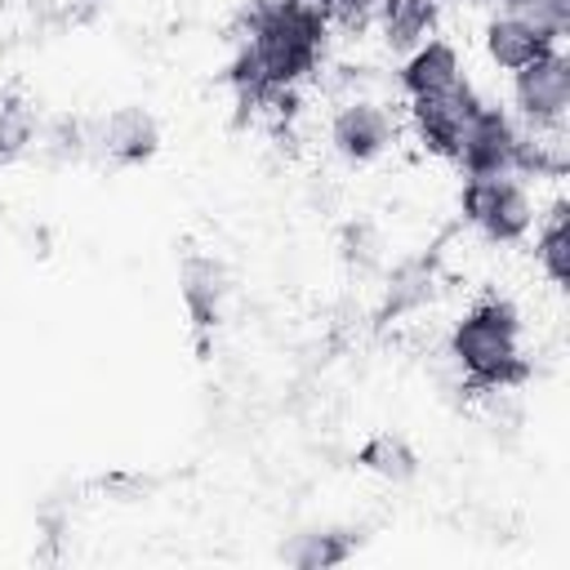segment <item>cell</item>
Masks as SVG:
<instances>
[{"label": "cell", "instance_id": "cell-16", "mask_svg": "<svg viewBox=\"0 0 570 570\" xmlns=\"http://www.w3.org/2000/svg\"><path fill=\"white\" fill-rule=\"evenodd\" d=\"M428 294H432V272L414 258V263H401L396 272H392V281H387V303H383V312L387 316H401V312H414L419 303H428Z\"/></svg>", "mask_w": 570, "mask_h": 570}, {"label": "cell", "instance_id": "cell-7", "mask_svg": "<svg viewBox=\"0 0 570 570\" xmlns=\"http://www.w3.org/2000/svg\"><path fill=\"white\" fill-rule=\"evenodd\" d=\"M396 142V120L374 98H352L330 116V147L347 165H370Z\"/></svg>", "mask_w": 570, "mask_h": 570}, {"label": "cell", "instance_id": "cell-5", "mask_svg": "<svg viewBox=\"0 0 570 570\" xmlns=\"http://www.w3.org/2000/svg\"><path fill=\"white\" fill-rule=\"evenodd\" d=\"M476 107H481V98L472 94L468 80H459L454 89L428 94V98H410V125H414V138L423 142V151L454 160L459 138H463V125L472 120Z\"/></svg>", "mask_w": 570, "mask_h": 570}, {"label": "cell", "instance_id": "cell-9", "mask_svg": "<svg viewBox=\"0 0 570 570\" xmlns=\"http://www.w3.org/2000/svg\"><path fill=\"white\" fill-rule=\"evenodd\" d=\"M227 289H232L227 285V267L214 254L191 249L183 258V267H178V294H183V307H187V316H191V325L200 334L218 325L223 303H227Z\"/></svg>", "mask_w": 570, "mask_h": 570}, {"label": "cell", "instance_id": "cell-15", "mask_svg": "<svg viewBox=\"0 0 570 570\" xmlns=\"http://www.w3.org/2000/svg\"><path fill=\"white\" fill-rule=\"evenodd\" d=\"M356 463H361L370 476L387 481V485H410V481L419 476V454H414V445H410L405 436H396V432H374V436L356 450Z\"/></svg>", "mask_w": 570, "mask_h": 570}, {"label": "cell", "instance_id": "cell-18", "mask_svg": "<svg viewBox=\"0 0 570 570\" xmlns=\"http://www.w3.org/2000/svg\"><path fill=\"white\" fill-rule=\"evenodd\" d=\"M365 236H370L365 223H356V227L343 232V254H347V263H374V249L365 245Z\"/></svg>", "mask_w": 570, "mask_h": 570}, {"label": "cell", "instance_id": "cell-11", "mask_svg": "<svg viewBox=\"0 0 570 570\" xmlns=\"http://www.w3.org/2000/svg\"><path fill=\"white\" fill-rule=\"evenodd\" d=\"M401 89L405 98H428V94H441V89H454L463 80V62H459V49L441 36H428L423 45H414L401 62Z\"/></svg>", "mask_w": 570, "mask_h": 570}, {"label": "cell", "instance_id": "cell-13", "mask_svg": "<svg viewBox=\"0 0 570 570\" xmlns=\"http://www.w3.org/2000/svg\"><path fill=\"white\" fill-rule=\"evenodd\" d=\"M374 13H379L387 49L396 53H410L436 31V0H379Z\"/></svg>", "mask_w": 570, "mask_h": 570}, {"label": "cell", "instance_id": "cell-2", "mask_svg": "<svg viewBox=\"0 0 570 570\" xmlns=\"http://www.w3.org/2000/svg\"><path fill=\"white\" fill-rule=\"evenodd\" d=\"M325 27H330V9L316 0H258L254 4L245 40L258 53L272 94L298 85L316 67L325 49Z\"/></svg>", "mask_w": 570, "mask_h": 570}, {"label": "cell", "instance_id": "cell-14", "mask_svg": "<svg viewBox=\"0 0 570 570\" xmlns=\"http://www.w3.org/2000/svg\"><path fill=\"white\" fill-rule=\"evenodd\" d=\"M534 263L548 276V285L557 289L570 285V205L566 200H557L534 227Z\"/></svg>", "mask_w": 570, "mask_h": 570}, {"label": "cell", "instance_id": "cell-10", "mask_svg": "<svg viewBox=\"0 0 570 570\" xmlns=\"http://www.w3.org/2000/svg\"><path fill=\"white\" fill-rule=\"evenodd\" d=\"M481 45H485V58L499 67V71H521L525 62H534L539 53H548L552 45H561V40H552L548 31H539L530 18H521V13H512V9H503V13H494L490 22H485V31H481Z\"/></svg>", "mask_w": 570, "mask_h": 570}, {"label": "cell", "instance_id": "cell-3", "mask_svg": "<svg viewBox=\"0 0 570 570\" xmlns=\"http://www.w3.org/2000/svg\"><path fill=\"white\" fill-rule=\"evenodd\" d=\"M459 214L494 245L525 240L539 218L521 174H468L459 187Z\"/></svg>", "mask_w": 570, "mask_h": 570}, {"label": "cell", "instance_id": "cell-17", "mask_svg": "<svg viewBox=\"0 0 570 570\" xmlns=\"http://www.w3.org/2000/svg\"><path fill=\"white\" fill-rule=\"evenodd\" d=\"M36 138H40V129H36L31 107L0 102V165H13L18 156H27L36 147Z\"/></svg>", "mask_w": 570, "mask_h": 570}, {"label": "cell", "instance_id": "cell-12", "mask_svg": "<svg viewBox=\"0 0 570 570\" xmlns=\"http://www.w3.org/2000/svg\"><path fill=\"white\" fill-rule=\"evenodd\" d=\"M356 534L352 530H338V525H316V530H298L281 557L294 566V570H330V566H343L352 552H356Z\"/></svg>", "mask_w": 570, "mask_h": 570}, {"label": "cell", "instance_id": "cell-20", "mask_svg": "<svg viewBox=\"0 0 570 570\" xmlns=\"http://www.w3.org/2000/svg\"><path fill=\"white\" fill-rule=\"evenodd\" d=\"M503 4H508V9H512V4H521V0H503Z\"/></svg>", "mask_w": 570, "mask_h": 570}, {"label": "cell", "instance_id": "cell-6", "mask_svg": "<svg viewBox=\"0 0 570 570\" xmlns=\"http://www.w3.org/2000/svg\"><path fill=\"white\" fill-rule=\"evenodd\" d=\"M89 151H98L102 160H111L120 169L147 165L160 151V125L147 107L125 102V107H116L89 125Z\"/></svg>", "mask_w": 570, "mask_h": 570}, {"label": "cell", "instance_id": "cell-1", "mask_svg": "<svg viewBox=\"0 0 570 570\" xmlns=\"http://www.w3.org/2000/svg\"><path fill=\"white\" fill-rule=\"evenodd\" d=\"M450 361L472 387L503 392L525 379V356H521V312L508 298H481L472 303L454 330H450Z\"/></svg>", "mask_w": 570, "mask_h": 570}, {"label": "cell", "instance_id": "cell-4", "mask_svg": "<svg viewBox=\"0 0 570 570\" xmlns=\"http://www.w3.org/2000/svg\"><path fill=\"white\" fill-rule=\"evenodd\" d=\"M512 107L525 129H561L570 111V58L561 45L512 71Z\"/></svg>", "mask_w": 570, "mask_h": 570}, {"label": "cell", "instance_id": "cell-19", "mask_svg": "<svg viewBox=\"0 0 570 570\" xmlns=\"http://www.w3.org/2000/svg\"><path fill=\"white\" fill-rule=\"evenodd\" d=\"M379 9V0H330V13H338V18H347V22H361V18H370Z\"/></svg>", "mask_w": 570, "mask_h": 570}, {"label": "cell", "instance_id": "cell-8", "mask_svg": "<svg viewBox=\"0 0 570 570\" xmlns=\"http://www.w3.org/2000/svg\"><path fill=\"white\" fill-rule=\"evenodd\" d=\"M517 120L503 107L481 102L472 111V120L463 125L459 151L454 160L463 165V174H512V156H517Z\"/></svg>", "mask_w": 570, "mask_h": 570}]
</instances>
